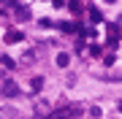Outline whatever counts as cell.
<instances>
[{
  "instance_id": "11",
  "label": "cell",
  "mask_w": 122,
  "mask_h": 119,
  "mask_svg": "<svg viewBox=\"0 0 122 119\" xmlns=\"http://www.w3.org/2000/svg\"><path fill=\"white\" fill-rule=\"evenodd\" d=\"M103 65H114V54H106V57H103Z\"/></svg>"
},
{
  "instance_id": "4",
  "label": "cell",
  "mask_w": 122,
  "mask_h": 119,
  "mask_svg": "<svg viewBox=\"0 0 122 119\" xmlns=\"http://www.w3.org/2000/svg\"><path fill=\"white\" fill-rule=\"evenodd\" d=\"M57 27H60L62 33H79V30H81V27H79V24H73V22H60Z\"/></svg>"
},
{
  "instance_id": "8",
  "label": "cell",
  "mask_w": 122,
  "mask_h": 119,
  "mask_svg": "<svg viewBox=\"0 0 122 119\" xmlns=\"http://www.w3.org/2000/svg\"><path fill=\"white\" fill-rule=\"evenodd\" d=\"M90 54H92V57H103V54H100V46H98V43H92V46H90Z\"/></svg>"
},
{
  "instance_id": "2",
  "label": "cell",
  "mask_w": 122,
  "mask_h": 119,
  "mask_svg": "<svg viewBox=\"0 0 122 119\" xmlns=\"http://www.w3.org/2000/svg\"><path fill=\"white\" fill-rule=\"evenodd\" d=\"M22 38H25V35H22L19 30H8V33H5V43H19Z\"/></svg>"
},
{
  "instance_id": "5",
  "label": "cell",
  "mask_w": 122,
  "mask_h": 119,
  "mask_svg": "<svg viewBox=\"0 0 122 119\" xmlns=\"http://www.w3.org/2000/svg\"><path fill=\"white\" fill-rule=\"evenodd\" d=\"M3 68H8V71H11V68H16V62H14L11 57H0V76H3Z\"/></svg>"
},
{
  "instance_id": "9",
  "label": "cell",
  "mask_w": 122,
  "mask_h": 119,
  "mask_svg": "<svg viewBox=\"0 0 122 119\" xmlns=\"http://www.w3.org/2000/svg\"><path fill=\"white\" fill-rule=\"evenodd\" d=\"M41 87H44V79H41V76H35V79H33V89H41Z\"/></svg>"
},
{
  "instance_id": "6",
  "label": "cell",
  "mask_w": 122,
  "mask_h": 119,
  "mask_svg": "<svg viewBox=\"0 0 122 119\" xmlns=\"http://www.w3.org/2000/svg\"><path fill=\"white\" fill-rule=\"evenodd\" d=\"M90 22L92 24H100V22H103V14H100L98 8H90Z\"/></svg>"
},
{
  "instance_id": "7",
  "label": "cell",
  "mask_w": 122,
  "mask_h": 119,
  "mask_svg": "<svg viewBox=\"0 0 122 119\" xmlns=\"http://www.w3.org/2000/svg\"><path fill=\"white\" fill-rule=\"evenodd\" d=\"M54 62H57V68H68L71 57H68V54H57V57H54Z\"/></svg>"
},
{
  "instance_id": "13",
  "label": "cell",
  "mask_w": 122,
  "mask_h": 119,
  "mask_svg": "<svg viewBox=\"0 0 122 119\" xmlns=\"http://www.w3.org/2000/svg\"><path fill=\"white\" fill-rule=\"evenodd\" d=\"M106 3H117V0H106Z\"/></svg>"
},
{
  "instance_id": "3",
  "label": "cell",
  "mask_w": 122,
  "mask_h": 119,
  "mask_svg": "<svg viewBox=\"0 0 122 119\" xmlns=\"http://www.w3.org/2000/svg\"><path fill=\"white\" fill-rule=\"evenodd\" d=\"M3 95H19L16 81H5V84H3Z\"/></svg>"
},
{
  "instance_id": "1",
  "label": "cell",
  "mask_w": 122,
  "mask_h": 119,
  "mask_svg": "<svg viewBox=\"0 0 122 119\" xmlns=\"http://www.w3.org/2000/svg\"><path fill=\"white\" fill-rule=\"evenodd\" d=\"M14 14H16V22H27V19L33 16V14H30V8H27V5H19V8L14 11Z\"/></svg>"
},
{
  "instance_id": "10",
  "label": "cell",
  "mask_w": 122,
  "mask_h": 119,
  "mask_svg": "<svg viewBox=\"0 0 122 119\" xmlns=\"http://www.w3.org/2000/svg\"><path fill=\"white\" fill-rule=\"evenodd\" d=\"M68 8H71V11H73V14H76V16H79V14H81V5H79V3H76V0H73V3H71V5H68Z\"/></svg>"
},
{
  "instance_id": "15",
  "label": "cell",
  "mask_w": 122,
  "mask_h": 119,
  "mask_svg": "<svg viewBox=\"0 0 122 119\" xmlns=\"http://www.w3.org/2000/svg\"><path fill=\"white\" fill-rule=\"evenodd\" d=\"M119 24H122V19H119Z\"/></svg>"
},
{
  "instance_id": "14",
  "label": "cell",
  "mask_w": 122,
  "mask_h": 119,
  "mask_svg": "<svg viewBox=\"0 0 122 119\" xmlns=\"http://www.w3.org/2000/svg\"><path fill=\"white\" fill-rule=\"evenodd\" d=\"M119 111H122V103H119Z\"/></svg>"
},
{
  "instance_id": "12",
  "label": "cell",
  "mask_w": 122,
  "mask_h": 119,
  "mask_svg": "<svg viewBox=\"0 0 122 119\" xmlns=\"http://www.w3.org/2000/svg\"><path fill=\"white\" fill-rule=\"evenodd\" d=\"M62 3H65V0H54V5H57V8H60V5H62Z\"/></svg>"
}]
</instances>
